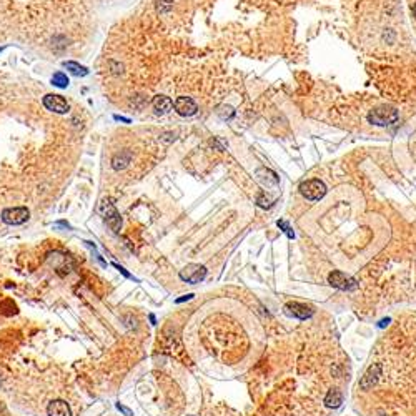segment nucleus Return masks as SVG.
<instances>
[{"instance_id":"nucleus-1","label":"nucleus","mask_w":416,"mask_h":416,"mask_svg":"<svg viewBox=\"0 0 416 416\" xmlns=\"http://www.w3.org/2000/svg\"><path fill=\"white\" fill-rule=\"evenodd\" d=\"M398 118H399L398 110L390 105L376 107V109H373L368 113V122L376 127H390V125L396 124Z\"/></svg>"},{"instance_id":"nucleus-2","label":"nucleus","mask_w":416,"mask_h":416,"mask_svg":"<svg viewBox=\"0 0 416 416\" xmlns=\"http://www.w3.org/2000/svg\"><path fill=\"white\" fill-rule=\"evenodd\" d=\"M300 193L310 201H320L326 195V185L318 178H311L300 185Z\"/></svg>"},{"instance_id":"nucleus-3","label":"nucleus","mask_w":416,"mask_h":416,"mask_svg":"<svg viewBox=\"0 0 416 416\" xmlns=\"http://www.w3.org/2000/svg\"><path fill=\"white\" fill-rule=\"evenodd\" d=\"M2 221L10 227H17V225H23L30 218V210L27 207H12L5 208L2 212Z\"/></svg>"},{"instance_id":"nucleus-4","label":"nucleus","mask_w":416,"mask_h":416,"mask_svg":"<svg viewBox=\"0 0 416 416\" xmlns=\"http://www.w3.org/2000/svg\"><path fill=\"white\" fill-rule=\"evenodd\" d=\"M178 276H180V280L185 281V283L197 285V283H200V281H203L205 276H207V267H203V265H200V263H190L183 268V270H180Z\"/></svg>"},{"instance_id":"nucleus-5","label":"nucleus","mask_w":416,"mask_h":416,"mask_svg":"<svg viewBox=\"0 0 416 416\" xmlns=\"http://www.w3.org/2000/svg\"><path fill=\"white\" fill-rule=\"evenodd\" d=\"M328 283L331 285L333 288H338V290L342 291H353L358 288V283H356V280L353 278V276L346 275V273L343 271H331L330 275H328Z\"/></svg>"},{"instance_id":"nucleus-6","label":"nucleus","mask_w":416,"mask_h":416,"mask_svg":"<svg viewBox=\"0 0 416 416\" xmlns=\"http://www.w3.org/2000/svg\"><path fill=\"white\" fill-rule=\"evenodd\" d=\"M42 104L47 110H50V112H54V113H58V115H65V113H69V110H70L69 102L58 93H47L45 97H43Z\"/></svg>"},{"instance_id":"nucleus-7","label":"nucleus","mask_w":416,"mask_h":416,"mask_svg":"<svg viewBox=\"0 0 416 416\" xmlns=\"http://www.w3.org/2000/svg\"><path fill=\"white\" fill-rule=\"evenodd\" d=\"M104 218H105V223L109 225L110 230H112L113 233L120 232V228H122L120 213L117 212V208H115L113 201L110 200V198L104 201Z\"/></svg>"},{"instance_id":"nucleus-8","label":"nucleus","mask_w":416,"mask_h":416,"mask_svg":"<svg viewBox=\"0 0 416 416\" xmlns=\"http://www.w3.org/2000/svg\"><path fill=\"white\" fill-rule=\"evenodd\" d=\"M380 376H381V364L373 363L366 371H364V375L362 376V380H360V383H358L360 390H363V391L371 390V388L378 383Z\"/></svg>"},{"instance_id":"nucleus-9","label":"nucleus","mask_w":416,"mask_h":416,"mask_svg":"<svg viewBox=\"0 0 416 416\" xmlns=\"http://www.w3.org/2000/svg\"><path fill=\"white\" fill-rule=\"evenodd\" d=\"M173 109H175V112L180 117H192V115H195L198 112V105L190 97H178L173 102Z\"/></svg>"},{"instance_id":"nucleus-10","label":"nucleus","mask_w":416,"mask_h":416,"mask_svg":"<svg viewBox=\"0 0 416 416\" xmlns=\"http://www.w3.org/2000/svg\"><path fill=\"white\" fill-rule=\"evenodd\" d=\"M285 311L290 316H295V318H298V320H308V318H311L313 313H315V310H313L311 307L303 305V303H296V302L285 305Z\"/></svg>"},{"instance_id":"nucleus-11","label":"nucleus","mask_w":416,"mask_h":416,"mask_svg":"<svg viewBox=\"0 0 416 416\" xmlns=\"http://www.w3.org/2000/svg\"><path fill=\"white\" fill-rule=\"evenodd\" d=\"M47 415L49 416H72V410H70L69 403L63 399H54L47 406Z\"/></svg>"},{"instance_id":"nucleus-12","label":"nucleus","mask_w":416,"mask_h":416,"mask_svg":"<svg viewBox=\"0 0 416 416\" xmlns=\"http://www.w3.org/2000/svg\"><path fill=\"white\" fill-rule=\"evenodd\" d=\"M152 107L157 115H166L173 109V102L166 95H155L152 100Z\"/></svg>"},{"instance_id":"nucleus-13","label":"nucleus","mask_w":416,"mask_h":416,"mask_svg":"<svg viewBox=\"0 0 416 416\" xmlns=\"http://www.w3.org/2000/svg\"><path fill=\"white\" fill-rule=\"evenodd\" d=\"M256 177H258V180L263 185H267V187H276V185L280 183L278 175L268 168H258L256 170Z\"/></svg>"},{"instance_id":"nucleus-14","label":"nucleus","mask_w":416,"mask_h":416,"mask_svg":"<svg viewBox=\"0 0 416 416\" xmlns=\"http://www.w3.org/2000/svg\"><path fill=\"white\" fill-rule=\"evenodd\" d=\"M343 403V393L340 390H336V388H333V390H330L326 393V396H325V406L326 408H333V410H336V408H340Z\"/></svg>"},{"instance_id":"nucleus-15","label":"nucleus","mask_w":416,"mask_h":416,"mask_svg":"<svg viewBox=\"0 0 416 416\" xmlns=\"http://www.w3.org/2000/svg\"><path fill=\"white\" fill-rule=\"evenodd\" d=\"M130 160H132V153H130L128 150H124V152H118L113 155L112 166L115 170H124L125 166L130 163Z\"/></svg>"},{"instance_id":"nucleus-16","label":"nucleus","mask_w":416,"mask_h":416,"mask_svg":"<svg viewBox=\"0 0 416 416\" xmlns=\"http://www.w3.org/2000/svg\"><path fill=\"white\" fill-rule=\"evenodd\" d=\"M63 67H65L72 75H75V77H85V75L89 73V69H87V67H83L78 62H73V60L63 62Z\"/></svg>"},{"instance_id":"nucleus-17","label":"nucleus","mask_w":416,"mask_h":416,"mask_svg":"<svg viewBox=\"0 0 416 416\" xmlns=\"http://www.w3.org/2000/svg\"><path fill=\"white\" fill-rule=\"evenodd\" d=\"M50 82H52L54 87H58V89H67V87H69V83H70L69 77H67L63 72H55L52 75V80H50Z\"/></svg>"},{"instance_id":"nucleus-18","label":"nucleus","mask_w":416,"mask_h":416,"mask_svg":"<svg viewBox=\"0 0 416 416\" xmlns=\"http://www.w3.org/2000/svg\"><path fill=\"white\" fill-rule=\"evenodd\" d=\"M276 225H278V227L283 230V232L287 233V235L290 236V238H295V233H293V230L290 228V225H288L285 220H278V221H276Z\"/></svg>"},{"instance_id":"nucleus-19","label":"nucleus","mask_w":416,"mask_h":416,"mask_svg":"<svg viewBox=\"0 0 416 416\" xmlns=\"http://www.w3.org/2000/svg\"><path fill=\"white\" fill-rule=\"evenodd\" d=\"M233 109L232 107H220V110H218V115L221 118H232L233 117Z\"/></svg>"},{"instance_id":"nucleus-20","label":"nucleus","mask_w":416,"mask_h":416,"mask_svg":"<svg viewBox=\"0 0 416 416\" xmlns=\"http://www.w3.org/2000/svg\"><path fill=\"white\" fill-rule=\"evenodd\" d=\"M256 203H258V207L261 208H270L271 203L268 198H265V195H258V198H256Z\"/></svg>"},{"instance_id":"nucleus-21","label":"nucleus","mask_w":416,"mask_h":416,"mask_svg":"<svg viewBox=\"0 0 416 416\" xmlns=\"http://www.w3.org/2000/svg\"><path fill=\"white\" fill-rule=\"evenodd\" d=\"M117 410L120 411V413H124L125 416H133V411L130 410V408H127L124 405H120V403H117Z\"/></svg>"},{"instance_id":"nucleus-22","label":"nucleus","mask_w":416,"mask_h":416,"mask_svg":"<svg viewBox=\"0 0 416 416\" xmlns=\"http://www.w3.org/2000/svg\"><path fill=\"white\" fill-rule=\"evenodd\" d=\"M112 265H113V267H115V268H117V270H118V271H120V273H122V275H124V276H125V278H133V276H132V275H130V273H128V271H127V270H125V268H124V267H120V265H117V263H112Z\"/></svg>"},{"instance_id":"nucleus-23","label":"nucleus","mask_w":416,"mask_h":416,"mask_svg":"<svg viewBox=\"0 0 416 416\" xmlns=\"http://www.w3.org/2000/svg\"><path fill=\"white\" fill-rule=\"evenodd\" d=\"M193 298H195V295H193V293H188V295H183V296H181V298H177V300H175V303L190 302V300H193Z\"/></svg>"},{"instance_id":"nucleus-24","label":"nucleus","mask_w":416,"mask_h":416,"mask_svg":"<svg viewBox=\"0 0 416 416\" xmlns=\"http://www.w3.org/2000/svg\"><path fill=\"white\" fill-rule=\"evenodd\" d=\"M113 118L115 120H120V122H125V124H130V118H127V117H120V115H113Z\"/></svg>"},{"instance_id":"nucleus-25","label":"nucleus","mask_w":416,"mask_h":416,"mask_svg":"<svg viewBox=\"0 0 416 416\" xmlns=\"http://www.w3.org/2000/svg\"><path fill=\"white\" fill-rule=\"evenodd\" d=\"M390 322H391V318H383L381 322H380L378 326L380 328H385V326H388V323H390Z\"/></svg>"},{"instance_id":"nucleus-26","label":"nucleus","mask_w":416,"mask_h":416,"mask_svg":"<svg viewBox=\"0 0 416 416\" xmlns=\"http://www.w3.org/2000/svg\"><path fill=\"white\" fill-rule=\"evenodd\" d=\"M150 322H152V325H157V320H155V315H150Z\"/></svg>"},{"instance_id":"nucleus-27","label":"nucleus","mask_w":416,"mask_h":416,"mask_svg":"<svg viewBox=\"0 0 416 416\" xmlns=\"http://www.w3.org/2000/svg\"><path fill=\"white\" fill-rule=\"evenodd\" d=\"M413 14H415V18H416V3L413 5Z\"/></svg>"},{"instance_id":"nucleus-28","label":"nucleus","mask_w":416,"mask_h":416,"mask_svg":"<svg viewBox=\"0 0 416 416\" xmlns=\"http://www.w3.org/2000/svg\"><path fill=\"white\" fill-rule=\"evenodd\" d=\"M2 50H3V49H2V47H0V52H2Z\"/></svg>"}]
</instances>
